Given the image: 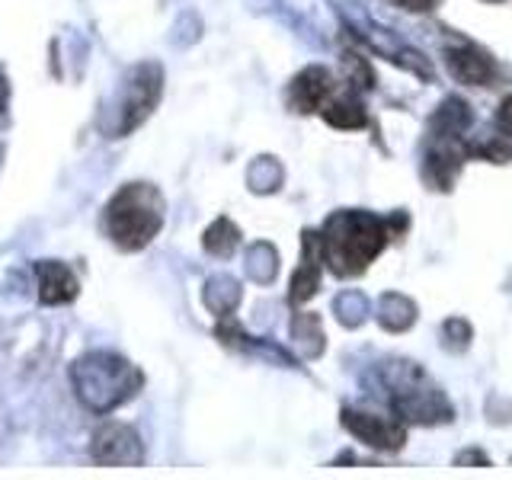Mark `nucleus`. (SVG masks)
Listing matches in <instances>:
<instances>
[{
  "label": "nucleus",
  "instance_id": "39448f33",
  "mask_svg": "<svg viewBox=\"0 0 512 480\" xmlns=\"http://www.w3.org/2000/svg\"><path fill=\"white\" fill-rule=\"evenodd\" d=\"M160 96H164V68L154 61H144L138 68L125 77L122 93L116 100V122L109 125L112 138H125L128 132H135L138 125H144V119L157 109Z\"/></svg>",
  "mask_w": 512,
  "mask_h": 480
},
{
  "label": "nucleus",
  "instance_id": "f3484780",
  "mask_svg": "<svg viewBox=\"0 0 512 480\" xmlns=\"http://www.w3.org/2000/svg\"><path fill=\"white\" fill-rule=\"evenodd\" d=\"M292 330H295V340L304 346L308 356H317V352L324 349V330H320V320L314 314H298Z\"/></svg>",
  "mask_w": 512,
  "mask_h": 480
},
{
  "label": "nucleus",
  "instance_id": "aec40b11",
  "mask_svg": "<svg viewBox=\"0 0 512 480\" xmlns=\"http://www.w3.org/2000/svg\"><path fill=\"white\" fill-rule=\"evenodd\" d=\"M7 100H10V87H7V80L0 77V116L7 112Z\"/></svg>",
  "mask_w": 512,
  "mask_h": 480
},
{
  "label": "nucleus",
  "instance_id": "412c9836",
  "mask_svg": "<svg viewBox=\"0 0 512 480\" xmlns=\"http://www.w3.org/2000/svg\"><path fill=\"white\" fill-rule=\"evenodd\" d=\"M490 4H500V0H490Z\"/></svg>",
  "mask_w": 512,
  "mask_h": 480
},
{
  "label": "nucleus",
  "instance_id": "a211bd4d",
  "mask_svg": "<svg viewBox=\"0 0 512 480\" xmlns=\"http://www.w3.org/2000/svg\"><path fill=\"white\" fill-rule=\"evenodd\" d=\"M496 125H500V132L506 138H512V96H506V100L496 106Z\"/></svg>",
  "mask_w": 512,
  "mask_h": 480
},
{
  "label": "nucleus",
  "instance_id": "2eb2a0df",
  "mask_svg": "<svg viewBox=\"0 0 512 480\" xmlns=\"http://www.w3.org/2000/svg\"><path fill=\"white\" fill-rule=\"evenodd\" d=\"M416 317V308L404 295H384L378 304V320L388 330H407Z\"/></svg>",
  "mask_w": 512,
  "mask_h": 480
},
{
  "label": "nucleus",
  "instance_id": "1a4fd4ad",
  "mask_svg": "<svg viewBox=\"0 0 512 480\" xmlns=\"http://www.w3.org/2000/svg\"><path fill=\"white\" fill-rule=\"evenodd\" d=\"M333 96V77L327 68H304L292 87H288V103L295 112H320L327 100Z\"/></svg>",
  "mask_w": 512,
  "mask_h": 480
},
{
  "label": "nucleus",
  "instance_id": "6e6552de",
  "mask_svg": "<svg viewBox=\"0 0 512 480\" xmlns=\"http://www.w3.org/2000/svg\"><path fill=\"white\" fill-rule=\"evenodd\" d=\"M445 64H448V74L468 87H487L496 77L493 58L484 48H477L471 42H458L452 48H445Z\"/></svg>",
  "mask_w": 512,
  "mask_h": 480
},
{
  "label": "nucleus",
  "instance_id": "9d476101",
  "mask_svg": "<svg viewBox=\"0 0 512 480\" xmlns=\"http://www.w3.org/2000/svg\"><path fill=\"white\" fill-rule=\"evenodd\" d=\"M320 269H324V247H320V234L314 231H304V256H301V266L292 279V304H304L308 298H314L317 285H320Z\"/></svg>",
  "mask_w": 512,
  "mask_h": 480
},
{
  "label": "nucleus",
  "instance_id": "f8f14e48",
  "mask_svg": "<svg viewBox=\"0 0 512 480\" xmlns=\"http://www.w3.org/2000/svg\"><path fill=\"white\" fill-rule=\"evenodd\" d=\"M320 116H324L333 128H362V125H368V112L352 93L330 96V100L320 106Z\"/></svg>",
  "mask_w": 512,
  "mask_h": 480
},
{
  "label": "nucleus",
  "instance_id": "0eeeda50",
  "mask_svg": "<svg viewBox=\"0 0 512 480\" xmlns=\"http://www.w3.org/2000/svg\"><path fill=\"white\" fill-rule=\"evenodd\" d=\"M343 426L359 442L378 448V452H397V448H404V442H407V429L400 426V420H391V416L343 410Z\"/></svg>",
  "mask_w": 512,
  "mask_h": 480
},
{
  "label": "nucleus",
  "instance_id": "20e7f679",
  "mask_svg": "<svg viewBox=\"0 0 512 480\" xmlns=\"http://www.w3.org/2000/svg\"><path fill=\"white\" fill-rule=\"evenodd\" d=\"M388 400L397 420L410 423H445L452 420V407L439 388H432L429 378L413 362H394L388 372Z\"/></svg>",
  "mask_w": 512,
  "mask_h": 480
},
{
  "label": "nucleus",
  "instance_id": "ddd939ff",
  "mask_svg": "<svg viewBox=\"0 0 512 480\" xmlns=\"http://www.w3.org/2000/svg\"><path fill=\"white\" fill-rule=\"evenodd\" d=\"M205 304L218 317H228L240 304V285L231 276H212L205 282Z\"/></svg>",
  "mask_w": 512,
  "mask_h": 480
},
{
  "label": "nucleus",
  "instance_id": "6ab92c4d",
  "mask_svg": "<svg viewBox=\"0 0 512 480\" xmlns=\"http://www.w3.org/2000/svg\"><path fill=\"white\" fill-rule=\"evenodd\" d=\"M397 4L410 13H429V10H436L439 0H397Z\"/></svg>",
  "mask_w": 512,
  "mask_h": 480
},
{
  "label": "nucleus",
  "instance_id": "f03ea898",
  "mask_svg": "<svg viewBox=\"0 0 512 480\" xmlns=\"http://www.w3.org/2000/svg\"><path fill=\"white\" fill-rule=\"evenodd\" d=\"M71 384L80 404L90 413L106 416L112 410H119L122 404H128V400L141 391L144 378L132 362L119 356V352L96 349L71 365Z\"/></svg>",
  "mask_w": 512,
  "mask_h": 480
},
{
  "label": "nucleus",
  "instance_id": "9b49d317",
  "mask_svg": "<svg viewBox=\"0 0 512 480\" xmlns=\"http://www.w3.org/2000/svg\"><path fill=\"white\" fill-rule=\"evenodd\" d=\"M36 276H39V298L45 304H68L80 292L77 276L58 260H39L36 263Z\"/></svg>",
  "mask_w": 512,
  "mask_h": 480
},
{
  "label": "nucleus",
  "instance_id": "423d86ee",
  "mask_svg": "<svg viewBox=\"0 0 512 480\" xmlns=\"http://www.w3.org/2000/svg\"><path fill=\"white\" fill-rule=\"evenodd\" d=\"M90 455L106 468H135L144 461V445L138 432L125 423H103L90 439Z\"/></svg>",
  "mask_w": 512,
  "mask_h": 480
},
{
  "label": "nucleus",
  "instance_id": "dca6fc26",
  "mask_svg": "<svg viewBox=\"0 0 512 480\" xmlns=\"http://www.w3.org/2000/svg\"><path fill=\"white\" fill-rule=\"evenodd\" d=\"M247 272L256 282H272L276 279V250L269 244H256L247 253Z\"/></svg>",
  "mask_w": 512,
  "mask_h": 480
},
{
  "label": "nucleus",
  "instance_id": "4468645a",
  "mask_svg": "<svg viewBox=\"0 0 512 480\" xmlns=\"http://www.w3.org/2000/svg\"><path fill=\"white\" fill-rule=\"evenodd\" d=\"M240 244V228L231 218H218L205 228L202 234V247L212 256H231Z\"/></svg>",
  "mask_w": 512,
  "mask_h": 480
},
{
  "label": "nucleus",
  "instance_id": "7ed1b4c3",
  "mask_svg": "<svg viewBox=\"0 0 512 480\" xmlns=\"http://www.w3.org/2000/svg\"><path fill=\"white\" fill-rule=\"evenodd\" d=\"M164 228V196L151 183H125L106 202V231L119 250H144Z\"/></svg>",
  "mask_w": 512,
  "mask_h": 480
},
{
  "label": "nucleus",
  "instance_id": "f257e3e1",
  "mask_svg": "<svg viewBox=\"0 0 512 480\" xmlns=\"http://www.w3.org/2000/svg\"><path fill=\"white\" fill-rule=\"evenodd\" d=\"M397 218L384 221L372 212H336L327 218L320 231V247H324V263L336 276H359L368 263L388 247L391 228Z\"/></svg>",
  "mask_w": 512,
  "mask_h": 480
}]
</instances>
